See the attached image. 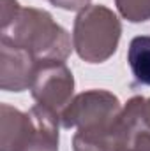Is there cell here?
<instances>
[{
	"instance_id": "30bf717a",
	"label": "cell",
	"mask_w": 150,
	"mask_h": 151,
	"mask_svg": "<svg viewBox=\"0 0 150 151\" xmlns=\"http://www.w3.org/2000/svg\"><path fill=\"white\" fill-rule=\"evenodd\" d=\"M48 2H51L53 5L66 9V11H81L88 5L90 0H48Z\"/></svg>"
},
{
	"instance_id": "6da1fadb",
	"label": "cell",
	"mask_w": 150,
	"mask_h": 151,
	"mask_svg": "<svg viewBox=\"0 0 150 151\" xmlns=\"http://www.w3.org/2000/svg\"><path fill=\"white\" fill-rule=\"evenodd\" d=\"M0 44L21 49L42 60H66L74 47L71 37L48 11L21 7L16 0H2Z\"/></svg>"
},
{
	"instance_id": "52a82bcc",
	"label": "cell",
	"mask_w": 150,
	"mask_h": 151,
	"mask_svg": "<svg viewBox=\"0 0 150 151\" xmlns=\"http://www.w3.org/2000/svg\"><path fill=\"white\" fill-rule=\"evenodd\" d=\"M37 60L28 53L2 44L0 49V88L5 91H23L30 88Z\"/></svg>"
},
{
	"instance_id": "3957f363",
	"label": "cell",
	"mask_w": 150,
	"mask_h": 151,
	"mask_svg": "<svg viewBox=\"0 0 150 151\" xmlns=\"http://www.w3.org/2000/svg\"><path fill=\"white\" fill-rule=\"evenodd\" d=\"M60 116L34 106L21 113L7 104L0 106V151H58Z\"/></svg>"
},
{
	"instance_id": "8992f818",
	"label": "cell",
	"mask_w": 150,
	"mask_h": 151,
	"mask_svg": "<svg viewBox=\"0 0 150 151\" xmlns=\"http://www.w3.org/2000/svg\"><path fill=\"white\" fill-rule=\"evenodd\" d=\"M115 151H150V99L133 97L122 107Z\"/></svg>"
},
{
	"instance_id": "9c48e42d",
	"label": "cell",
	"mask_w": 150,
	"mask_h": 151,
	"mask_svg": "<svg viewBox=\"0 0 150 151\" xmlns=\"http://www.w3.org/2000/svg\"><path fill=\"white\" fill-rule=\"evenodd\" d=\"M118 12L131 23L150 19V0H115Z\"/></svg>"
},
{
	"instance_id": "ba28073f",
	"label": "cell",
	"mask_w": 150,
	"mask_h": 151,
	"mask_svg": "<svg viewBox=\"0 0 150 151\" xmlns=\"http://www.w3.org/2000/svg\"><path fill=\"white\" fill-rule=\"evenodd\" d=\"M131 72L140 84L150 86V37L138 35L131 40L127 51Z\"/></svg>"
},
{
	"instance_id": "277c9868",
	"label": "cell",
	"mask_w": 150,
	"mask_h": 151,
	"mask_svg": "<svg viewBox=\"0 0 150 151\" xmlns=\"http://www.w3.org/2000/svg\"><path fill=\"white\" fill-rule=\"evenodd\" d=\"M122 34L120 19L104 5H87L78 12L73 28V46L81 60L103 63L118 47Z\"/></svg>"
},
{
	"instance_id": "5b68a950",
	"label": "cell",
	"mask_w": 150,
	"mask_h": 151,
	"mask_svg": "<svg viewBox=\"0 0 150 151\" xmlns=\"http://www.w3.org/2000/svg\"><path fill=\"white\" fill-rule=\"evenodd\" d=\"M28 90L37 106L60 116L73 100L74 77L64 60H42L36 67Z\"/></svg>"
},
{
	"instance_id": "7a4b0ae2",
	"label": "cell",
	"mask_w": 150,
	"mask_h": 151,
	"mask_svg": "<svg viewBox=\"0 0 150 151\" xmlns=\"http://www.w3.org/2000/svg\"><path fill=\"white\" fill-rule=\"evenodd\" d=\"M122 113L117 95L106 90H88L76 95L62 111L64 128H76L73 151H115Z\"/></svg>"
}]
</instances>
